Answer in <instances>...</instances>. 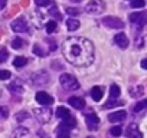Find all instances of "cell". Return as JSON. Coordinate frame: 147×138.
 I'll return each mask as SVG.
<instances>
[{
  "label": "cell",
  "mask_w": 147,
  "mask_h": 138,
  "mask_svg": "<svg viewBox=\"0 0 147 138\" xmlns=\"http://www.w3.org/2000/svg\"><path fill=\"white\" fill-rule=\"evenodd\" d=\"M62 53H63L65 59L72 65L88 66L94 60V45L91 40H88L85 38L72 36L63 42Z\"/></svg>",
  "instance_id": "6da1fadb"
},
{
  "label": "cell",
  "mask_w": 147,
  "mask_h": 138,
  "mask_svg": "<svg viewBox=\"0 0 147 138\" xmlns=\"http://www.w3.org/2000/svg\"><path fill=\"white\" fill-rule=\"evenodd\" d=\"M59 82H61V86L65 91H75V89L80 88L78 79L71 74H62L61 78H59Z\"/></svg>",
  "instance_id": "7a4b0ae2"
},
{
  "label": "cell",
  "mask_w": 147,
  "mask_h": 138,
  "mask_svg": "<svg viewBox=\"0 0 147 138\" xmlns=\"http://www.w3.org/2000/svg\"><path fill=\"white\" fill-rule=\"evenodd\" d=\"M105 10V3L102 0H91L85 6V12L90 15H100Z\"/></svg>",
  "instance_id": "3957f363"
},
{
  "label": "cell",
  "mask_w": 147,
  "mask_h": 138,
  "mask_svg": "<svg viewBox=\"0 0 147 138\" xmlns=\"http://www.w3.org/2000/svg\"><path fill=\"white\" fill-rule=\"evenodd\" d=\"M33 115H35V118H36L40 124H46V122H49L51 118H52V111H51L48 107H42V108L33 109Z\"/></svg>",
  "instance_id": "277c9868"
},
{
  "label": "cell",
  "mask_w": 147,
  "mask_h": 138,
  "mask_svg": "<svg viewBox=\"0 0 147 138\" xmlns=\"http://www.w3.org/2000/svg\"><path fill=\"white\" fill-rule=\"evenodd\" d=\"M130 22L133 23V26L136 27V29H143L144 27V25H146V22H147V19H146V13L144 12H136V13H131L130 15Z\"/></svg>",
  "instance_id": "5b68a950"
},
{
  "label": "cell",
  "mask_w": 147,
  "mask_h": 138,
  "mask_svg": "<svg viewBox=\"0 0 147 138\" xmlns=\"http://www.w3.org/2000/svg\"><path fill=\"white\" fill-rule=\"evenodd\" d=\"M30 81H32V84H33V85L42 86V85L49 84V75H48V72H45V71H39V72L32 74Z\"/></svg>",
  "instance_id": "8992f818"
},
{
  "label": "cell",
  "mask_w": 147,
  "mask_h": 138,
  "mask_svg": "<svg viewBox=\"0 0 147 138\" xmlns=\"http://www.w3.org/2000/svg\"><path fill=\"white\" fill-rule=\"evenodd\" d=\"M102 25L107 26V27H111V29H123L124 27V22L115 16H105L102 20Z\"/></svg>",
  "instance_id": "52a82bcc"
},
{
  "label": "cell",
  "mask_w": 147,
  "mask_h": 138,
  "mask_svg": "<svg viewBox=\"0 0 147 138\" xmlns=\"http://www.w3.org/2000/svg\"><path fill=\"white\" fill-rule=\"evenodd\" d=\"M12 29H13V32H16V33L26 32V30L29 29L26 19H25V17H18V19H15V20L12 22Z\"/></svg>",
  "instance_id": "ba28073f"
},
{
  "label": "cell",
  "mask_w": 147,
  "mask_h": 138,
  "mask_svg": "<svg viewBox=\"0 0 147 138\" xmlns=\"http://www.w3.org/2000/svg\"><path fill=\"white\" fill-rule=\"evenodd\" d=\"M85 121H87V127H88L90 131H95V129H98L100 118H98L97 114H94V112L87 114V115H85Z\"/></svg>",
  "instance_id": "9c48e42d"
},
{
  "label": "cell",
  "mask_w": 147,
  "mask_h": 138,
  "mask_svg": "<svg viewBox=\"0 0 147 138\" xmlns=\"http://www.w3.org/2000/svg\"><path fill=\"white\" fill-rule=\"evenodd\" d=\"M36 102H39L42 107H48V105H52L53 104V98L49 94L40 91V92L36 94Z\"/></svg>",
  "instance_id": "30bf717a"
},
{
  "label": "cell",
  "mask_w": 147,
  "mask_h": 138,
  "mask_svg": "<svg viewBox=\"0 0 147 138\" xmlns=\"http://www.w3.org/2000/svg\"><path fill=\"white\" fill-rule=\"evenodd\" d=\"M125 135L128 138H141L143 137V134L140 132V129H138V127L136 124H130L128 125V128L125 131Z\"/></svg>",
  "instance_id": "8fae6325"
},
{
  "label": "cell",
  "mask_w": 147,
  "mask_h": 138,
  "mask_svg": "<svg viewBox=\"0 0 147 138\" xmlns=\"http://www.w3.org/2000/svg\"><path fill=\"white\" fill-rule=\"evenodd\" d=\"M114 42H115V45L120 46L121 49H125V48L128 46V38H127L124 33H117V35L114 36Z\"/></svg>",
  "instance_id": "7c38bea8"
},
{
  "label": "cell",
  "mask_w": 147,
  "mask_h": 138,
  "mask_svg": "<svg viewBox=\"0 0 147 138\" xmlns=\"http://www.w3.org/2000/svg\"><path fill=\"white\" fill-rule=\"evenodd\" d=\"M125 118H127L125 111H115L108 115V121H111V122H120V121H124Z\"/></svg>",
  "instance_id": "4fadbf2b"
},
{
  "label": "cell",
  "mask_w": 147,
  "mask_h": 138,
  "mask_svg": "<svg viewBox=\"0 0 147 138\" xmlns=\"http://www.w3.org/2000/svg\"><path fill=\"white\" fill-rule=\"evenodd\" d=\"M68 102H69L71 107L77 108V109H82V108L85 107V101H84L82 98H80V96H71V98L68 99Z\"/></svg>",
  "instance_id": "5bb4252c"
},
{
  "label": "cell",
  "mask_w": 147,
  "mask_h": 138,
  "mask_svg": "<svg viewBox=\"0 0 147 138\" xmlns=\"http://www.w3.org/2000/svg\"><path fill=\"white\" fill-rule=\"evenodd\" d=\"M90 94H91V98L94 101H97V102H100L101 98L104 96V91H102L101 86H92V89L90 91Z\"/></svg>",
  "instance_id": "9a60e30c"
},
{
  "label": "cell",
  "mask_w": 147,
  "mask_h": 138,
  "mask_svg": "<svg viewBox=\"0 0 147 138\" xmlns=\"http://www.w3.org/2000/svg\"><path fill=\"white\" fill-rule=\"evenodd\" d=\"M56 138H69L71 137V129H68V128H65L63 125H58L56 127Z\"/></svg>",
  "instance_id": "2e32d148"
},
{
  "label": "cell",
  "mask_w": 147,
  "mask_h": 138,
  "mask_svg": "<svg viewBox=\"0 0 147 138\" xmlns=\"http://www.w3.org/2000/svg\"><path fill=\"white\" fill-rule=\"evenodd\" d=\"M56 117L61 118V119H66V118H69V117H72V115H71V111H69L68 108H65V107H58V108H56Z\"/></svg>",
  "instance_id": "e0dca14e"
},
{
  "label": "cell",
  "mask_w": 147,
  "mask_h": 138,
  "mask_svg": "<svg viewBox=\"0 0 147 138\" xmlns=\"http://www.w3.org/2000/svg\"><path fill=\"white\" fill-rule=\"evenodd\" d=\"M65 23H66V29H68V30H71V32L77 30V29L80 27V22H78L77 19H72V17H71V19H68Z\"/></svg>",
  "instance_id": "ac0fdd59"
},
{
  "label": "cell",
  "mask_w": 147,
  "mask_h": 138,
  "mask_svg": "<svg viewBox=\"0 0 147 138\" xmlns=\"http://www.w3.org/2000/svg\"><path fill=\"white\" fill-rule=\"evenodd\" d=\"M61 125H63V127L68 128V129H72V128H75L77 121H75V118H74V117H69V118H66V119H62Z\"/></svg>",
  "instance_id": "d6986e66"
},
{
  "label": "cell",
  "mask_w": 147,
  "mask_h": 138,
  "mask_svg": "<svg viewBox=\"0 0 147 138\" xmlns=\"http://www.w3.org/2000/svg\"><path fill=\"white\" fill-rule=\"evenodd\" d=\"M26 63H28V59H26L25 56H18V58H15V60H13V65H15V68H18V69L23 68Z\"/></svg>",
  "instance_id": "ffe728a7"
},
{
  "label": "cell",
  "mask_w": 147,
  "mask_h": 138,
  "mask_svg": "<svg viewBox=\"0 0 147 138\" xmlns=\"http://www.w3.org/2000/svg\"><path fill=\"white\" fill-rule=\"evenodd\" d=\"M9 91L12 94H22L23 92V86L20 84H18V82H13V84L9 85Z\"/></svg>",
  "instance_id": "44dd1931"
},
{
  "label": "cell",
  "mask_w": 147,
  "mask_h": 138,
  "mask_svg": "<svg viewBox=\"0 0 147 138\" xmlns=\"http://www.w3.org/2000/svg\"><path fill=\"white\" fill-rule=\"evenodd\" d=\"M26 45V42L23 40V39H20V38H15L13 40H12V48L13 49H20V48H23Z\"/></svg>",
  "instance_id": "7402d4cb"
},
{
  "label": "cell",
  "mask_w": 147,
  "mask_h": 138,
  "mask_svg": "<svg viewBox=\"0 0 147 138\" xmlns=\"http://www.w3.org/2000/svg\"><path fill=\"white\" fill-rule=\"evenodd\" d=\"M26 134H28V129H26V128H23V127H19V128L12 134V137H13V138H23Z\"/></svg>",
  "instance_id": "603a6c76"
},
{
  "label": "cell",
  "mask_w": 147,
  "mask_h": 138,
  "mask_svg": "<svg viewBox=\"0 0 147 138\" xmlns=\"http://www.w3.org/2000/svg\"><path fill=\"white\" fill-rule=\"evenodd\" d=\"M120 94H121V91H120L118 85H111L110 86V95H111V98H118Z\"/></svg>",
  "instance_id": "cb8c5ba5"
},
{
  "label": "cell",
  "mask_w": 147,
  "mask_h": 138,
  "mask_svg": "<svg viewBox=\"0 0 147 138\" xmlns=\"http://www.w3.org/2000/svg\"><path fill=\"white\" fill-rule=\"evenodd\" d=\"M56 27H58V23H56L55 20H51V22L46 23V32H48V33H53V32L56 30Z\"/></svg>",
  "instance_id": "d4e9b609"
},
{
  "label": "cell",
  "mask_w": 147,
  "mask_h": 138,
  "mask_svg": "<svg viewBox=\"0 0 147 138\" xmlns=\"http://www.w3.org/2000/svg\"><path fill=\"white\" fill-rule=\"evenodd\" d=\"M146 107H147V101H140V102H137V104L133 107V111H134V112H140V111H143Z\"/></svg>",
  "instance_id": "484cf974"
},
{
  "label": "cell",
  "mask_w": 147,
  "mask_h": 138,
  "mask_svg": "<svg viewBox=\"0 0 147 138\" xmlns=\"http://www.w3.org/2000/svg\"><path fill=\"white\" fill-rule=\"evenodd\" d=\"M110 134H111L113 137H121V134H123V128H121L120 125H115V127H113V128L110 129Z\"/></svg>",
  "instance_id": "4316f807"
},
{
  "label": "cell",
  "mask_w": 147,
  "mask_h": 138,
  "mask_svg": "<svg viewBox=\"0 0 147 138\" xmlns=\"http://www.w3.org/2000/svg\"><path fill=\"white\" fill-rule=\"evenodd\" d=\"M130 5H131L133 9H141V7L146 6V2H144V0H131Z\"/></svg>",
  "instance_id": "83f0119b"
},
{
  "label": "cell",
  "mask_w": 147,
  "mask_h": 138,
  "mask_svg": "<svg viewBox=\"0 0 147 138\" xmlns=\"http://www.w3.org/2000/svg\"><path fill=\"white\" fill-rule=\"evenodd\" d=\"M10 76H12V74L9 71L0 69V79H2V81H7V79H10Z\"/></svg>",
  "instance_id": "f1b7e54d"
},
{
  "label": "cell",
  "mask_w": 147,
  "mask_h": 138,
  "mask_svg": "<svg viewBox=\"0 0 147 138\" xmlns=\"http://www.w3.org/2000/svg\"><path fill=\"white\" fill-rule=\"evenodd\" d=\"M124 102H121V101H108L105 105H104V108H114V107H121Z\"/></svg>",
  "instance_id": "f546056e"
},
{
  "label": "cell",
  "mask_w": 147,
  "mask_h": 138,
  "mask_svg": "<svg viewBox=\"0 0 147 138\" xmlns=\"http://www.w3.org/2000/svg\"><path fill=\"white\" fill-rule=\"evenodd\" d=\"M7 58H9V53H7V50H6L5 48H2V49H0V63L6 62V60H7Z\"/></svg>",
  "instance_id": "4dcf8cb0"
},
{
  "label": "cell",
  "mask_w": 147,
  "mask_h": 138,
  "mask_svg": "<svg viewBox=\"0 0 147 138\" xmlns=\"http://www.w3.org/2000/svg\"><path fill=\"white\" fill-rule=\"evenodd\" d=\"M32 50H33V53H36L38 56H45V55H46V52H45V50H43V49H42L39 45H35Z\"/></svg>",
  "instance_id": "1f68e13d"
},
{
  "label": "cell",
  "mask_w": 147,
  "mask_h": 138,
  "mask_svg": "<svg viewBox=\"0 0 147 138\" xmlns=\"http://www.w3.org/2000/svg\"><path fill=\"white\" fill-rule=\"evenodd\" d=\"M9 117V108L7 107H0V119H5Z\"/></svg>",
  "instance_id": "d6a6232c"
},
{
  "label": "cell",
  "mask_w": 147,
  "mask_h": 138,
  "mask_svg": "<svg viewBox=\"0 0 147 138\" xmlns=\"http://www.w3.org/2000/svg\"><path fill=\"white\" fill-rule=\"evenodd\" d=\"M26 118H29V114H28L26 111H22V112H19V114L16 115V119H18V121H23V119H26Z\"/></svg>",
  "instance_id": "836d02e7"
},
{
  "label": "cell",
  "mask_w": 147,
  "mask_h": 138,
  "mask_svg": "<svg viewBox=\"0 0 147 138\" xmlns=\"http://www.w3.org/2000/svg\"><path fill=\"white\" fill-rule=\"evenodd\" d=\"M51 2H52V0H35V3H36L38 6H40V7L51 5Z\"/></svg>",
  "instance_id": "e575fe53"
},
{
  "label": "cell",
  "mask_w": 147,
  "mask_h": 138,
  "mask_svg": "<svg viewBox=\"0 0 147 138\" xmlns=\"http://www.w3.org/2000/svg\"><path fill=\"white\" fill-rule=\"evenodd\" d=\"M66 13L71 15V16H77V15H80V10L75 9V7H68L66 9Z\"/></svg>",
  "instance_id": "d590c367"
},
{
  "label": "cell",
  "mask_w": 147,
  "mask_h": 138,
  "mask_svg": "<svg viewBox=\"0 0 147 138\" xmlns=\"http://www.w3.org/2000/svg\"><path fill=\"white\" fill-rule=\"evenodd\" d=\"M131 95L133 96H140V95H144V88L140 85V86H137V92H131Z\"/></svg>",
  "instance_id": "8d00e7d4"
},
{
  "label": "cell",
  "mask_w": 147,
  "mask_h": 138,
  "mask_svg": "<svg viewBox=\"0 0 147 138\" xmlns=\"http://www.w3.org/2000/svg\"><path fill=\"white\" fill-rule=\"evenodd\" d=\"M49 13H51V15H53V16L56 15V17H58V19H61V15L58 13V9H56V6H52V9H51V12H49Z\"/></svg>",
  "instance_id": "74e56055"
},
{
  "label": "cell",
  "mask_w": 147,
  "mask_h": 138,
  "mask_svg": "<svg viewBox=\"0 0 147 138\" xmlns=\"http://www.w3.org/2000/svg\"><path fill=\"white\" fill-rule=\"evenodd\" d=\"M6 5H7V0H0V10L5 9V7H6Z\"/></svg>",
  "instance_id": "f35d334b"
},
{
  "label": "cell",
  "mask_w": 147,
  "mask_h": 138,
  "mask_svg": "<svg viewBox=\"0 0 147 138\" xmlns=\"http://www.w3.org/2000/svg\"><path fill=\"white\" fill-rule=\"evenodd\" d=\"M141 68H143V69H147V60H146V59L141 60Z\"/></svg>",
  "instance_id": "ab89813d"
},
{
  "label": "cell",
  "mask_w": 147,
  "mask_h": 138,
  "mask_svg": "<svg viewBox=\"0 0 147 138\" xmlns=\"http://www.w3.org/2000/svg\"><path fill=\"white\" fill-rule=\"evenodd\" d=\"M72 2H75V3H78V2H81V0H72Z\"/></svg>",
  "instance_id": "60d3db41"
},
{
  "label": "cell",
  "mask_w": 147,
  "mask_h": 138,
  "mask_svg": "<svg viewBox=\"0 0 147 138\" xmlns=\"http://www.w3.org/2000/svg\"><path fill=\"white\" fill-rule=\"evenodd\" d=\"M90 138H92V137H90Z\"/></svg>",
  "instance_id": "b9f144b4"
}]
</instances>
